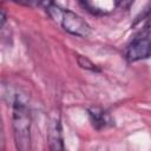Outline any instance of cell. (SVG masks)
<instances>
[{
    "instance_id": "3",
    "label": "cell",
    "mask_w": 151,
    "mask_h": 151,
    "mask_svg": "<svg viewBox=\"0 0 151 151\" xmlns=\"http://www.w3.org/2000/svg\"><path fill=\"white\" fill-rule=\"evenodd\" d=\"M125 57L131 63L151 57V32H143L133 38L126 47Z\"/></svg>"
},
{
    "instance_id": "6",
    "label": "cell",
    "mask_w": 151,
    "mask_h": 151,
    "mask_svg": "<svg viewBox=\"0 0 151 151\" xmlns=\"http://www.w3.org/2000/svg\"><path fill=\"white\" fill-rule=\"evenodd\" d=\"M114 2L120 8H129L132 5L133 0H114Z\"/></svg>"
},
{
    "instance_id": "2",
    "label": "cell",
    "mask_w": 151,
    "mask_h": 151,
    "mask_svg": "<svg viewBox=\"0 0 151 151\" xmlns=\"http://www.w3.org/2000/svg\"><path fill=\"white\" fill-rule=\"evenodd\" d=\"M48 12L50 14L60 22L63 28L67 31L68 33L78 37H88L91 33V27L87 25V22L79 17L78 14L73 13L72 11L68 9H61L58 6L51 5L48 6Z\"/></svg>"
},
{
    "instance_id": "1",
    "label": "cell",
    "mask_w": 151,
    "mask_h": 151,
    "mask_svg": "<svg viewBox=\"0 0 151 151\" xmlns=\"http://www.w3.org/2000/svg\"><path fill=\"white\" fill-rule=\"evenodd\" d=\"M13 136L15 146L20 151L31 149V113L27 103L17 97L13 104Z\"/></svg>"
},
{
    "instance_id": "5",
    "label": "cell",
    "mask_w": 151,
    "mask_h": 151,
    "mask_svg": "<svg viewBox=\"0 0 151 151\" xmlns=\"http://www.w3.org/2000/svg\"><path fill=\"white\" fill-rule=\"evenodd\" d=\"M48 142H50V147L52 150H64L61 124L59 118L53 119L48 127Z\"/></svg>"
},
{
    "instance_id": "7",
    "label": "cell",
    "mask_w": 151,
    "mask_h": 151,
    "mask_svg": "<svg viewBox=\"0 0 151 151\" xmlns=\"http://www.w3.org/2000/svg\"><path fill=\"white\" fill-rule=\"evenodd\" d=\"M18 1L21 2V4L28 5V6H39L42 2H45L46 0H18Z\"/></svg>"
},
{
    "instance_id": "4",
    "label": "cell",
    "mask_w": 151,
    "mask_h": 151,
    "mask_svg": "<svg viewBox=\"0 0 151 151\" xmlns=\"http://www.w3.org/2000/svg\"><path fill=\"white\" fill-rule=\"evenodd\" d=\"M88 117H90V120H91L93 127L97 130L105 129L107 126L113 125V120H112L110 113H107L101 107H97V106L90 107L88 109Z\"/></svg>"
}]
</instances>
